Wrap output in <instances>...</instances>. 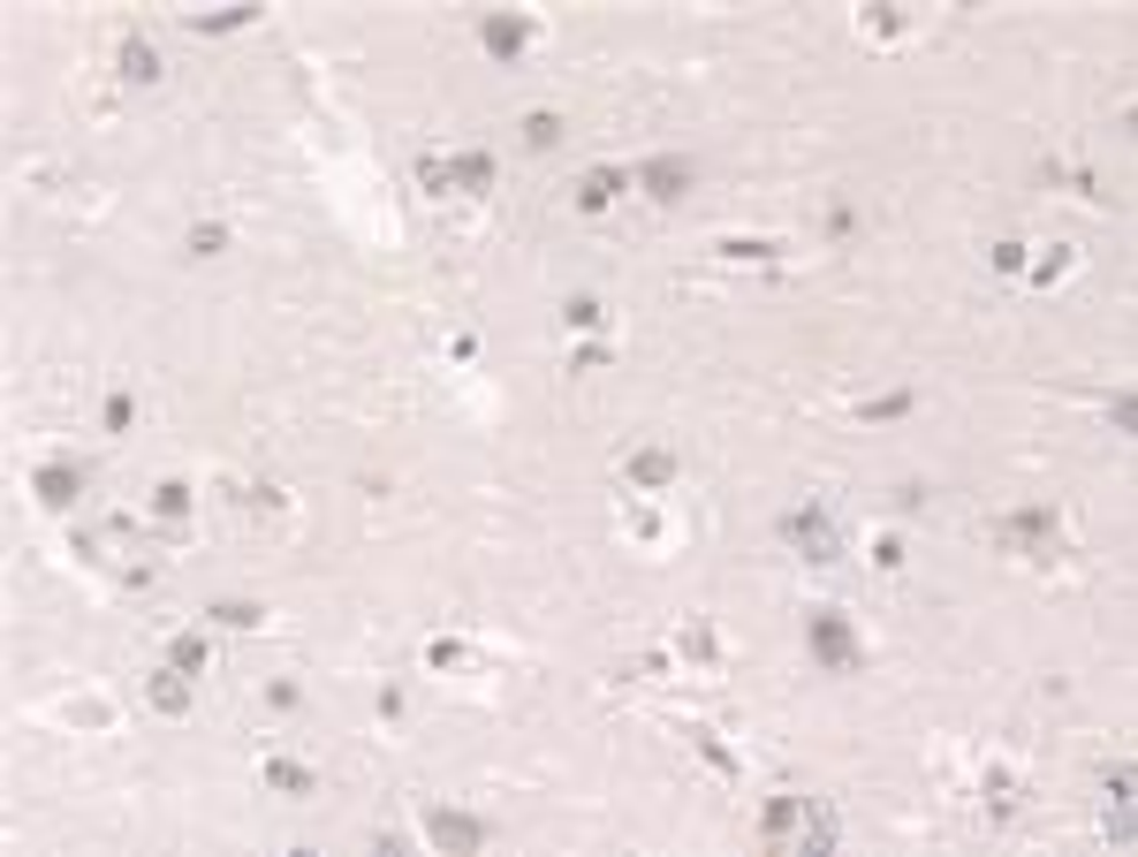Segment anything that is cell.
Segmentation results:
<instances>
[{"label":"cell","instance_id":"cell-1","mask_svg":"<svg viewBox=\"0 0 1138 857\" xmlns=\"http://www.w3.org/2000/svg\"><path fill=\"white\" fill-rule=\"evenodd\" d=\"M805 645H813V661L827 668V676H858V630H850V615H842V607H813Z\"/></svg>","mask_w":1138,"mask_h":857},{"label":"cell","instance_id":"cell-2","mask_svg":"<svg viewBox=\"0 0 1138 857\" xmlns=\"http://www.w3.org/2000/svg\"><path fill=\"white\" fill-rule=\"evenodd\" d=\"M994 539L1009 546V554H1032V562H1055L1063 554V516L1055 509H1017L994 523Z\"/></svg>","mask_w":1138,"mask_h":857},{"label":"cell","instance_id":"cell-3","mask_svg":"<svg viewBox=\"0 0 1138 857\" xmlns=\"http://www.w3.org/2000/svg\"><path fill=\"white\" fill-rule=\"evenodd\" d=\"M782 539H790V546H798L813 569H827V562L842 554V539H835V516L819 509V502H798V509L782 516Z\"/></svg>","mask_w":1138,"mask_h":857},{"label":"cell","instance_id":"cell-4","mask_svg":"<svg viewBox=\"0 0 1138 857\" xmlns=\"http://www.w3.org/2000/svg\"><path fill=\"white\" fill-rule=\"evenodd\" d=\"M691 182H698V168H691L683 153H660V160H646V168H638V190H646V197H660V205H675Z\"/></svg>","mask_w":1138,"mask_h":857},{"label":"cell","instance_id":"cell-5","mask_svg":"<svg viewBox=\"0 0 1138 857\" xmlns=\"http://www.w3.org/2000/svg\"><path fill=\"white\" fill-rule=\"evenodd\" d=\"M426 843L433 850H479L487 843V820H471V812H426Z\"/></svg>","mask_w":1138,"mask_h":857},{"label":"cell","instance_id":"cell-6","mask_svg":"<svg viewBox=\"0 0 1138 857\" xmlns=\"http://www.w3.org/2000/svg\"><path fill=\"white\" fill-rule=\"evenodd\" d=\"M31 486H38V502H46V509H61V516L84 502V471H76V463H46Z\"/></svg>","mask_w":1138,"mask_h":857},{"label":"cell","instance_id":"cell-7","mask_svg":"<svg viewBox=\"0 0 1138 857\" xmlns=\"http://www.w3.org/2000/svg\"><path fill=\"white\" fill-rule=\"evenodd\" d=\"M479 46H487L493 61H516V53L531 46V23H524V15H487V23H479Z\"/></svg>","mask_w":1138,"mask_h":857},{"label":"cell","instance_id":"cell-8","mask_svg":"<svg viewBox=\"0 0 1138 857\" xmlns=\"http://www.w3.org/2000/svg\"><path fill=\"white\" fill-rule=\"evenodd\" d=\"M623 190H631V174L623 168H585L577 174V213H608Z\"/></svg>","mask_w":1138,"mask_h":857},{"label":"cell","instance_id":"cell-9","mask_svg":"<svg viewBox=\"0 0 1138 857\" xmlns=\"http://www.w3.org/2000/svg\"><path fill=\"white\" fill-rule=\"evenodd\" d=\"M145 698H153V713H190V676L160 668V676H145Z\"/></svg>","mask_w":1138,"mask_h":857},{"label":"cell","instance_id":"cell-10","mask_svg":"<svg viewBox=\"0 0 1138 857\" xmlns=\"http://www.w3.org/2000/svg\"><path fill=\"white\" fill-rule=\"evenodd\" d=\"M122 76H130V84H160L167 76L160 46H153V38H122Z\"/></svg>","mask_w":1138,"mask_h":857},{"label":"cell","instance_id":"cell-11","mask_svg":"<svg viewBox=\"0 0 1138 857\" xmlns=\"http://www.w3.org/2000/svg\"><path fill=\"white\" fill-rule=\"evenodd\" d=\"M668 479H675V456H668V448H638V456H631V486L660 494Z\"/></svg>","mask_w":1138,"mask_h":857},{"label":"cell","instance_id":"cell-12","mask_svg":"<svg viewBox=\"0 0 1138 857\" xmlns=\"http://www.w3.org/2000/svg\"><path fill=\"white\" fill-rule=\"evenodd\" d=\"M243 23H259V0H236V8H213V15H190V31H197V38H220V31H243Z\"/></svg>","mask_w":1138,"mask_h":857},{"label":"cell","instance_id":"cell-13","mask_svg":"<svg viewBox=\"0 0 1138 857\" xmlns=\"http://www.w3.org/2000/svg\"><path fill=\"white\" fill-rule=\"evenodd\" d=\"M167 668H182V676H205V668H213V645H205V630H182V638L167 645Z\"/></svg>","mask_w":1138,"mask_h":857},{"label":"cell","instance_id":"cell-14","mask_svg":"<svg viewBox=\"0 0 1138 857\" xmlns=\"http://www.w3.org/2000/svg\"><path fill=\"white\" fill-rule=\"evenodd\" d=\"M798 828H805V857H827V850H835V835H842V828H835V812L813 805V797H805V820H798Z\"/></svg>","mask_w":1138,"mask_h":857},{"label":"cell","instance_id":"cell-15","mask_svg":"<svg viewBox=\"0 0 1138 857\" xmlns=\"http://www.w3.org/2000/svg\"><path fill=\"white\" fill-rule=\"evenodd\" d=\"M516 130H524V145H531V153H554V145H562V114H554V107H531Z\"/></svg>","mask_w":1138,"mask_h":857},{"label":"cell","instance_id":"cell-16","mask_svg":"<svg viewBox=\"0 0 1138 857\" xmlns=\"http://www.w3.org/2000/svg\"><path fill=\"white\" fill-rule=\"evenodd\" d=\"M266 789H281V797H312L320 782H312V767H297V759H266Z\"/></svg>","mask_w":1138,"mask_h":857},{"label":"cell","instance_id":"cell-17","mask_svg":"<svg viewBox=\"0 0 1138 857\" xmlns=\"http://www.w3.org/2000/svg\"><path fill=\"white\" fill-rule=\"evenodd\" d=\"M205 615H213L220 630H259V623H266V607H259V600H213Z\"/></svg>","mask_w":1138,"mask_h":857},{"label":"cell","instance_id":"cell-18","mask_svg":"<svg viewBox=\"0 0 1138 857\" xmlns=\"http://www.w3.org/2000/svg\"><path fill=\"white\" fill-rule=\"evenodd\" d=\"M675 653H683L691 668H714V661H721V653H714V630H706V623H683V638H675Z\"/></svg>","mask_w":1138,"mask_h":857},{"label":"cell","instance_id":"cell-19","mask_svg":"<svg viewBox=\"0 0 1138 857\" xmlns=\"http://www.w3.org/2000/svg\"><path fill=\"white\" fill-rule=\"evenodd\" d=\"M798 820H805V797H775V805H767V843L798 835Z\"/></svg>","mask_w":1138,"mask_h":857},{"label":"cell","instance_id":"cell-20","mask_svg":"<svg viewBox=\"0 0 1138 857\" xmlns=\"http://www.w3.org/2000/svg\"><path fill=\"white\" fill-rule=\"evenodd\" d=\"M448 174H456V190H471V197H479V190H493V160H487V153H464Z\"/></svg>","mask_w":1138,"mask_h":857},{"label":"cell","instance_id":"cell-21","mask_svg":"<svg viewBox=\"0 0 1138 857\" xmlns=\"http://www.w3.org/2000/svg\"><path fill=\"white\" fill-rule=\"evenodd\" d=\"M153 516L182 523V516H190V486H182V479H160V486H153Z\"/></svg>","mask_w":1138,"mask_h":857},{"label":"cell","instance_id":"cell-22","mask_svg":"<svg viewBox=\"0 0 1138 857\" xmlns=\"http://www.w3.org/2000/svg\"><path fill=\"white\" fill-rule=\"evenodd\" d=\"M986 812H994V820H1009V812H1017V782H1009L1002 767L986 774Z\"/></svg>","mask_w":1138,"mask_h":857},{"label":"cell","instance_id":"cell-23","mask_svg":"<svg viewBox=\"0 0 1138 857\" xmlns=\"http://www.w3.org/2000/svg\"><path fill=\"white\" fill-rule=\"evenodd\" d=\"M213 251H228V228L220 220H197L190 228V258H213Z\"/></svg>","mask_w":1138,"mask_h":857},{"label":"cell","instance_id":"cell-24","mask_svg":"<svg viewBox=\"0 0 1138 857\" xmlns=\"http://www.w3.org/2000/svg\"><path fill=\"white\" fill-rule=\"evenodd\" d=\"M562 319H570V327H585V335H592V327H600V319H608V304H600V297H570V304H562Z\"/></svg>","mask_w":1138,"mask_h":857},{"label":"cell","instance_id":"cell-25","mask_svg":"<svg viewBox=\"0 0 1138 857\" xmlns=\"http://www.w3.org/2000/svg\"><path fill=\"white\" fill-rule=\"evenodd\" d=\"M775 251H782V243H767V236H729V243H721V258H775Z\"/></svg>","mask_w":1138,"mask_h":857},{"label":"cell","instance_id":"cell-26","mask_svg":"<svg viewBox=\"0 0 1138 857\" xmlns=\"http://www.w3.org/2000/svg\"><path fill=\"white\" fill-rule=\"evenodd\" d=\"M903 410H911V387H896V395H873L858 418H903Z\"/></svg>","mask_w":1138,"mask_h":857},{"label":"cell","instance_id":"cell-27","mask_svg":"<svg viewBox=\"0 0 1138 857\" xmlns=\"http://www.w3.org/2000/svg\"><path fill=\"white\" fill-rule=\"evenodd\" d=\"M691 744H698V751H706V759H714V767H721V774H736V759H729V744H721V736H714V728H691Z\"/></svg>","mask_w":1138,"mask_h":857},{"label":"cell","instance_id":"cell-28","mask_svg":"<svg viewBox=\"0 0 1138 857\" xmlns=\"http://www.w3.org/2000/svg\"><path fill=\"white\" fill-rule=\"evenodd\" d=\"M1063 274H1070V243H1055V251L1032 266V281H1063Z\"/></svg>","mask_w":1138,"mask_h":857},{"label":"cell","instance_id":"cell-29","mask_svg":"<svg viewBox=\"0 0 1138 857\" xmlns=\"http://www.w3.org/2000/svg\"><path fill=\"white\" fill-rule=\"evenodd\" d=\"M896 23H903V15H896V8H865V23H858V31H865V38H888V31H896Z\"/></svg>","mask_w":1138,"mask_h":857},{"label":"cell","instance_id":"cell-30","mask_svg":"<svg viewBox=\"0 0 1138 857\" xmlns=\"http://www.w3.org/2000/svg\"><path fill=\"white\" fill-rule=\"evenodd\" d=\"M418 182H426V190H441V197H448V190H456V174L441 168V160H418Z\"/></svg>","mask_w":1138,"mask_h":857},{"label":"cell","instance_id":"cell-31","mask_svg":"<svg viewBox=\"0 0 1138 857\" xmlns=\"http://www.w3.org/2000/svg\"><path fill=\"white\" fill-rule=\"evenodd\" d=\"M994 266H1002V274H1017V266H1025V243H1017V236H1002V243H994Z\"/></svg>","mask_w":1138,"mask_h":857},{"label":"cell","instance_id":"cell-32","mask_svg":"<svg viewBox=\"0 0 1138 857\" xmlns=\"http://www.w3.org/2000/svg\"><path fill=\"white\" fill-rule=\"evenodd\" d=\"M130 418H137L130 395H107V433H130Z\"/></svg>","mask_w":1138,"mask_h":857},{"label":"cell","instance_id":"cell-33","mask_svg":"<svg viewBox=\"0 0 1138 857\" xmlns=\"http://www.w3.org/2000/svg\"><path fill=\"white\" fill-rule=\"evenodd\" d=\"M426 661H433V668H456V661H464V645H456V638H433V645H426Z\"/></svg>","mask_w":1138,"mask_h":857}]
</instances>
